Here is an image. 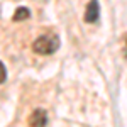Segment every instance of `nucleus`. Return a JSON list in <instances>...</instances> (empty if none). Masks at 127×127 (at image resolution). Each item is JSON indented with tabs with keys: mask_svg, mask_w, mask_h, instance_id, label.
Masks as SVG:
<instances>
[{
	"mask_svg": "<svg viewBox=\"0 0 127 127\" xmlns=\"http://www.w3.org/2000/svg\"><path fill=\"white\" fill-rule=\"evenodd\" d=\"M29 15H31V12L26 9V7H19V9L15 10V14H14V20H15V22L26 20V19H29Z\"/></svg>",
	"mask_w": 127,
	"mask_h": 127,
	"instance_id": "obj_4",
	"label": "nucleus"
},
{
	"mask_svg": "<svg viewBox=\"0 0 127 127\" xmlns=\"http://www.w3.org/2000/svg\"><path fill=\"white\" fill-rule=\"evenodd\" d=\"M59 48V37L56 34H44L34 41L32 44V49L34 53L37 54H42V56H48V54H53L56 53Z\"/></svg>",
	"mask_w": 127,
	"mask_h": 127,
	"instance_id": "obj_1",
	"label": "nucleus"
},
{
	"mask_svg": "<svg viewBox=\"0 0 127 127\" xmlns=\"http://www.w3.org/2000/svg\"><path fill=\"white\" fill-rule=\"evenodd\" d=\"M5 78H7V69H5V66H3V63L0 61V83H3Z\"/></svg>",
	"mask_w": 127,
	"mask_h": 127,
	"instance_id": "obj_5",
	"label": "nucleus"
},
{
	"mask_svg": "<svg viewBox=\"0 0 127 127\" xmlns=\"http://www.w3.org/2000/svg\"><path fill=\"white\" fill-rule=\"evenodd\" d=\"M46 124H48V114H46V110L37 108V110H34L31 114V117H29L31 127H46Z\"/></svg>",
	"mask_w": 127,
	"mask_h": 127,
	"instance_id": "obj_2",
	"label": "nucleus"
},
{
	"mask_svg": "<svg viewBox=\"0 0 127 127\" xmlns=\"http://www.w3.org/2000/svg\"><path fill=\"white\" fill-rule=\"evenodd\" d=\"M100 17V7H98V0H90V3L87 5V12H85V22L93 24L97 22Z\"/></svg>",
	"mask_w": 127,
	"mask_h": 127,
	"instance_id": "obj_3",
	"label": "nucleus"
}]
</instances>
